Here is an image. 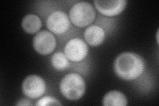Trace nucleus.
Returning <instances> with one entry per match:
<instances>
[{"mask_svg":"<svg viewBox=\"0 0 159 106\" xmlns=\"http://www.w3.org/2000/svg\"><path fill=\"white\" fill-rule=\"evenodd\" d=\"M69 18L75 26L85 27L95 20L96 11L90 3L85 2H78L70 9Z\"/></svg>","mask_w":159,"mask_h":106,"instance_id":"3","label":"nucleus"},{"mask_svg":"<svg viewBox=\"0 0 159 106\" xmlns=\"http://www.w3.org/2000/svg\"><path fill=\"white\" fill-rule=\"evenodd\" d=\"M69 61L64 53L61 51L54 53L51 59L52 66L58 71H63L68 68L70 64Z\"/></svg>","mask_w":159,"mask_h":106,"instance_id":"12","label":"nucleus"},{"mask_svg":"<svg viewBox=\"0 0 159 106\" xmlns=\"http://www.w3.org/2000/svg\"><path fill=\"white\" fill-rule=\"evenodd\" d=\"M95 7L102 15L108 17L116 16L122 13L127 6L125 0H111V1H94Z\"/></svg>","mask_w":159,"mask_h":106,"instance_id":"8","label":"nucleus"},{"mask_svg":"<svg viewBox=\"0 0 159 106\" xmlns=\"http://www.w3.org/2000/svg\"><path fill=\"white\" fill-rule=\"evenodd\" d=\"M84 37L86 42L90 46L98 47L105 41L106 32L101 27L93 25L86 28Z\"/></svg>","mask_w":159,"mask_h":106,"instance_id":"9","label":"nucleus"},{"mask_svg":"<svg viewBox=\"0 0 159 106\" xmlns=\"http://www.w3.org/2000/svg\"><path fill=\"white\" fill-rule=\"evenodd\" d=\"M86 82L80 74L69 73L62 78L59 89L64 98L69 100H78L86 92Z\"/></svg>","mask_w":159,"mask_h":106,"instance_id":"2","label":"nucleus"},{"mask_svg":"<svg viewBox=\"0 0 159 106\" xmlns=\"http://www.w3.org/2000/svg\"><path fill=\"white\" fill-rule=\"evenodd\" d=\"M21 27L25 31L29 34L38 32L42 27L41 19L35 14H28L22 20Z\"/></svg>","mask_w":159,"mask_h":106,"instance_id":"11","label":"nucleus"},{"mask_svg":"<svg viewBox=\"0 0 159 106\" xmlns=\"http://www.w3.org/2000/svg\"><path fill=\"white\" fill-rule=\"evenodd\" d=\"M102 104L104 106H126L128 104V101L122 92L113 90L104 95Z\"/></svg>","mask_w":159,"mask_h":106,"instance_id":"10","label":"nucleus"},{"mask_svg":"<svg viewBox=\"0 0 159 106\" xmlns=\"http://www.w3.org/2000/svg\"><path fill=\"white\" fill-rule=\"evenodd\" d=\"M89 52L88 44L84 40L74 38L66 43L64 53L66 58L72 62H80L85 58Z\"/></svg>","mask_w":159,"mask_h":106,"instance_id":"5","label":"nucleus"},{"mask_svg":"<svg viewBox=\"0 0 159 106\" xmlns=\"http://www.w3.org/2000/svg\"><path fill=\"white\" fill-rule=\"evenodd\" d=\"M46 25L50 31L56 35L66 33L70 27L69 16L64 12L55 11L48 16Z\"/></svg>","mask_w":159,"mask_h":106,"instance_id":"7","label":"nucleus"},{"mask_svg":"<svg viewBox=\"0 0 159 106\" xmlns=\"http://www.w3.org/2000/svg\"><path fill=\"white\" fill-rule=\"evenodd\" d=\"M33 47L41 55L51 54L57 47V40L54 35L46 30L37 33L33 38Z\"/></svg>","mask_w":159,"mask_h":106,"instance_id":"6","label":"nucleus"},{"mask_svg":"<svg viewBox=\"0 0 159 106\" xmlns=\"http://www.w3.org/2000/svg\"><path fill=\"white\" fill-rule=\"evenodd\" d=\"M16 105H33V104L30 101L26 98H21L19 99L17 103L16 104Z\"/></svg>","mask_w":159,"mask_h":106,"instance_id":"14","label":"nucleus"},{"mask_svg":"<svg viewBox=\"0 0 159 106\" xmlns=\"http://www.w3.org/2000/svg\"><path fill=\"white\" fill-rule=\"evenodd\" d=\"M37 106H47V105H62L60 101L55 98L49 96H44L40 98L36 103Z\"/></svg>","mask_w":159,"mask_h":106,"instance_id":"13","label":"nucleus"},{"mask_svg":"<svg viewBox=\"0 0 159 106\" xmlns=\"http://www.w3.org/2000/svg\"><path fill=\"white\" fill-rule=\"evenodd\" d=\"M145 69V60L135 53H122L118 55L113 62V70L116 74L126 81H131L140 77Z\"/></svg>","mask_w":159,"mask_h":106,"instance_id":"1","label":"nucleus"},{"mask_svg":"<svg viewBox=\"0 0 159 106\" xmlns=\"http://www.w3.org/2000/svg\"><path fill=\"white\" fill-rule=\"evenodd\" d=\"M47 89L46 82L38 75L32 74L27 76L22 84V91L25 95L29 99L41 98Z\"/></svg>","mask_w":159,"mask_h":106,"instance_id":"4","label":"nucleus"}]
</instances>
